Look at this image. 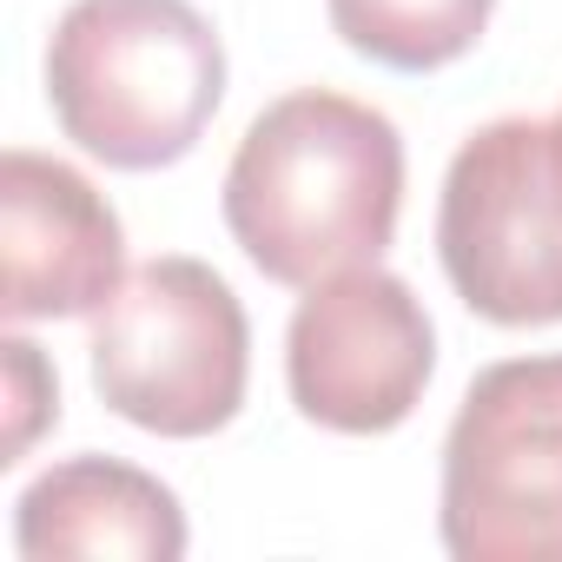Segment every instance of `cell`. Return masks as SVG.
<instances>
[{
  "mask_svg": "<svg viewBox=\"0 0 562 562\" xmlns=\"http://www.w3.org/2000/svg\"><path fill=\"white\" fill-rule=\"evenodd\" d=\"M0 364H8V443H0V463H21L34 450V437L60 417V384H54L41 345H27V338L0 345Z\"/></svg>",
  "mask_w": 562,
  "mask_h": 562,
  "instance_id": "obj_10",
  "label": "cell"
},
{
  "mask_svg": "<svg viewBox=\"0 0 562 562\" xmlns=\"http://www.w3.org/2000/svg\"><path fill=\"white\" fill-rule=\"evenodd\" d=\"M437 371L430 312L384 265L338 271L305 292L285 331V384L292 404L338 437L397 430Z\"/></svg>",
  "mask_w": 562,
  "mask_h": 562,
  "instance_id": "obj_6",
  "label": "cell"
},
{
  "mask_svg": "<svg viewBox=\"0 0 562 562\" xmlns=\"http://www.w3.org/2000/svg\"><path fill=\"white\" fill-rule=\"evenodd\" d=\"M93 391L153 437H212L251 378L245 305L205 258H153L93 312Z\"/></svg>",
  "mask_w": 562,
  "mask_h": 562,
  "instance_id": "obj_3",
  "label": "cell"
},
{
  "mask_svg": "<svg viewBox=\"0 0 562 562\" xmlns=\"http://www.w3.org/2000/svg\"><path fill=\"white\" fill-rule=\"evenodd\" d=\"M404 139L397 126L331 87L271 100L232 166L225 225L271 285H325L338 271L378 265L397 238Z\"/></svg>",
  "mask_w": 562,
  "mask_h": 562,
  "instance_id": "obj_1",
  "label": "cell"
},
{
  "mask_svg": "<svg viewBox=\"0 0 562 562\" xmlns=\"http://www.w3.org/2000/svg\"><path fill=\"white\" fill-rule=\"evenodd\" d=\"M437 258L457 299L503 325H562V172L549 120H490L443 172Z\"/></svg>",
  "mask_w": 562,
  "mask_h": 562,
  "instance_id": "obj_5",
  "label": "cell"
},
{
  "mask_svg": "<svg viewBox=\"0 0 562 562\" xmlns=\"http://www.w3.org/2000/svg\"><path fill=\"white\" fill-rule=\"evenodd\" d=\"M325 8L351 54L397 74H437L483 41L496 0H325Z\"/></svg>",
  "mask_w": 562,
  "mask_h": 562,
  "instance_id": "obj_9",
  "label": "cell"
},
{
  "mask_svg": "<svg viewBox=\"0 0 562 562\" xmlns=\"http://www.w3.org/2000/svg\"><path fill=\"white\" fill-rule=\"evenodd\" d=\"M60 133L113 172H159L225 100V47L192 0H74L47 41Z\"/></svg>",
  "mask_w": 562,
  "mask_h": 562,
  "instance_id": "obj_2",
  "label": "cell"
},
{
  "mask_svg": "<svg viewBox=\"0 0 562 562\" xmlns=\"http://www.w3.org/2000/svg\"><path fill=\"white\" fill-rule=\"evenodd\" d=\"M0 251H8V305L27 318H93L126 285V232L120 212L67 159L14 146L0 159Z\"/></svg>",
  "mask_w": 562,
  "mask_h": 562,
  "instance_id": "obj_7",
  "label": "cell"
},
{
  "mask_svg": "<svg viewBox=\"0 0 562 562\" xmlns=\"http://www.w3.org/2000/svg\"><path fill=\"white\" fill-rule=\"evenodd\" d=\"M437 529L457 562H562V351L476 371L443 437Z\"/></svg>",
  "mask_w": 562,
  "mask_h": 562,
  "instance_id": "obj_4",
  "label": "cell"
},
{
  "mask_svg": "<svg viewBox=\"0 0 562 562\" xmlns=\"http://www.w3.org/2000/svg\"><path fill=\"white\" fill-rule=\"evenodd\" d=\"M14 542L34 562H60V555L179 562L186 555V509L159 476H146L120 457H67L21 490Z\"/></svg>",
  "mask_w": 562,
  "mask_h": 562,
  "instance_id": "obj_8",
  "label": "cell"
},
{
  "mask_svg": "<svg viewBox=\"0 0 562 562\" xmlns=\"http://www.w3.org/2000/svg\"><path fill=\"white\" fill-rule=\"evenodd\" d=\"M549 139H555V172H562V106H555V120H549Z\"/></svg>",
  "mask_w": 562,
  "mask_h": 562,
  "instance_id": "obj_11",
  "label": "cell"
}]
</instances>
